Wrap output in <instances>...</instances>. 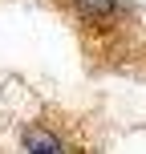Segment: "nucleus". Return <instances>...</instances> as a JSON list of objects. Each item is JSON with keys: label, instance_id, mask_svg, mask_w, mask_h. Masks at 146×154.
<instances>
[{"label": "nucleus", "instance_id": "f257e3e1", "mask_svg": "<svg viewBox=\"0 0 146 154\" xmlns=\"http://www.w3.org/2000/svg\"><path fill=\"white\" fill-rule=\"evenodd\" d=\"M24 150H29V154H65V142L57 138L53 130L29 126V130H24Z\"/></svg>", "mask_w": 146, "mask_h": 154}, {"label": "nucleus", "instance_id": "f03ea898", "mask_svg": "<svg viewBox=\"0 0 146 154\" xmlns=\"http://www.w3.org/2000/svg\"><path fill=\"white\" fill-rule=\"evenodd\" d=\"M77 12L89 16V20H106V16H114L118 8H122V0H73Z\"/></svg>", "mask_w": 146, "mask_h": 154}]
</instances>
